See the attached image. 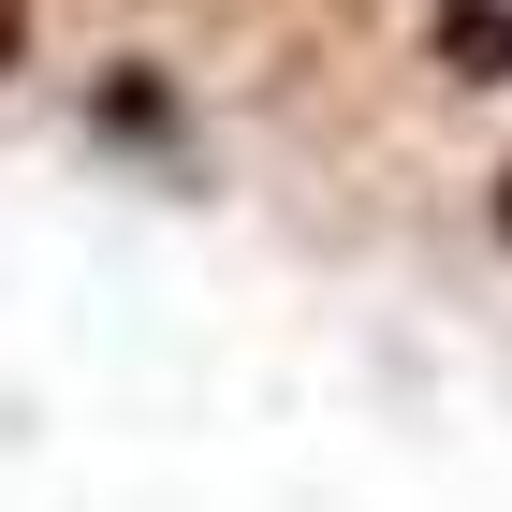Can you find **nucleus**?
Returning <instances> with one entry per match:
<instances>
[{
  "mask_svg": "<svg viewBox=\"0 0 512 512\" xmlns=\"http://www.w3.org/2000/svg\"><path fill=\"white\" fill-rule=\"evenodd\" d=\"M88 132H103V147H176V132H191V103H176V74H161V59H103Z\"/></svg>",
  "mask_w": 512,
  "mask_h": 512,
  "instance_id": "obj_1",
  "label": "nucleus"
},
{
  "mask_svg": "<svg viewBox=\"0 0 512 512\" xmlns=\"http://www.w3.org/2000/svg\"><path fill=\"white\" fill-rule=\"evenodd\" d=\"M425 59H439V88H512V0H439Z\"/></svg>",
  "mask_w": 512,
  "mask_h": 512,
  "instance_id": "obj_2",
  "label": "nucleus"
},
{
  "mask_svg": "<svg viewBox=\"0 0 512 512\" xmlns=\"http://www.w3.org/2000/svg\"><path fill=\"white\" fill-rule=\"evenodd\" d=\"M483 235L512 249V161H498V176H483Z\"/></svg>",
  "mask_w": 512,
  "mask_h": 512,
  "instance_id": "obj_3",
  "label": "nucleus"
},
{
  "mask_svg": "<svg viewBox=\"0 0 512 512\" xmlns=\"http://www.w3.org/2000/svg\"><path fill=\"white\" fill-rule=\"evenodd\" d=\"M15 59H30V0H0V74H15Z\"/></svg>",
  "mask_w": 512,
  "mask_h": 512,
  "instance_id": "obj_4",
  "label": "nucleus"
}]
</instances>
